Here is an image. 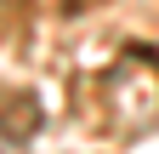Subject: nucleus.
Segmentation results:
<instances>
[{
    "instance_id": "nucleus-1",
    "label": "nucleus",
    "mask_w": 159,
    "mask_h": 154,
    "mask_svg": "<svg viewBox=\"0 0 159 154\" xmlns=\"http://www.w3.org/2000/svg\"><path fill=\"white\" fill-rule=\"evenodd\" d=\"M91 6H102V0H63V12H68V17H80V12H91Z\"/></svg>"
}]
</instances>
